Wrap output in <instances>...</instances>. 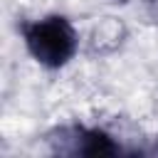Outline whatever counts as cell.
<instances>
[{
    "instance_id": "1",
    "label": "cell",
    "mask_w": 158,
    "mask_h": 158,
    "mask_svg": "<svg viewBox=\"0 0 158 158\" xmlns=\"http://www.w3.org/2000/svg\"><path fill=\"white\" fill-rule=\"evenodd\" d=\"M27 54L44 69H64L79 52V32L67 15L49 12L17 25Z\"/></svg>"
},
{
    "instance_id": "2",
    "label": "cell",
    "mask_w": 158,
    "mask_h": 158,
    "mask_svg": "<svg viewBox=\"0 0 158 158\" xmlns=\"http://www.w3.org/2000/svg\"><path fill=\"white\" fill-rule=\"evenodd\" d=\"M47 146L54 156H121L123 146L101 126L62 123L47 133Z\"/></svg>"
},
{
    "instance_id": "3",
    "label": "cell",
    "mask_w": 158,
    "mask_h": 158,
    "mask_svg": "<svg viewBox=\"0 0 158 158\" xmlns=\"http://www.w3.org/2000/svg\"><path fill=\"white\" fill-rule=\"evenodd\" d=\"M156 151H158V143H156Z\"/></svg>"
}]
</instances>
